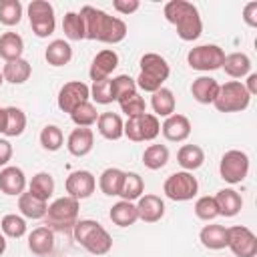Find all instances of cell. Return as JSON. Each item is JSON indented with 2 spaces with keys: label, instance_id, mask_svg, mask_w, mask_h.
<instances>
[{
  "label": "cell",
  "instance_id": "1",
  "mask_svg": "<svg viewBox=\"0 0 257 257\" xmlns=\"http://www.w3.org/2000/svg\"><path fill=\"white\" fill-rule=\"evenodd\" d=\"M80 16L84 18L86 38L104 42V44H118L126 38V24L118 16H110L108 12L94 8V6H82Z\"/></svg>",
  "mask_w": 257,
  "mask_h": 257
},
{
  "label": "cell",
  "instance_id": "2",
  "mask_svg": "<svg viewBox=\"0 0 257 257\" xmlns=\"http://www.w3.org/2000/svg\"><path fill=\"white\" fill-rule=\"evenodd\" d=\"M163 14L169 24L177 28V36L185 42H193L203 32V20L199 8L187 0H169L163 8Z\"/></svg>",
  "mask_w": 257,
  "mask_h": 257
},
{
  "label": "cell",
  "instance_id": "3",
  "mask_svg": "<svg viewBox=\"0 0 257 257\" xmlns=\"http://www.w3.org/2000/svg\"><path fill=\"white\" fill-rule=\"evenodd\" d=\"M74 241L84 247L90 255H106L112 249V237L110 233L94 219H80L72 227Z\"/></svg>",
  "mask_w": 257,
  "mask_h": 257
},
{
  "label": "cell",
  "instance_id": "4",
  "mask_svg": "<svg viewBox=\"0 0 257 257\" xmlns=\"http://www.w3.org/2000/svg\"><path fill=\"white\" fill-rule=\"evenodd\" d=\"M139 68H141V72L135 78L137 88H141L145 92H151V94L157 92L171 74V66H169L167 58H163L157 52L143 54L141 60H139Z\"/></svg>",
  "mask_w": 257,
  "mask_h": 257
},
{
  "label": "cell",
  "instance_id": "5",
  "mask_svg": "<svg viewBox=\"0 0 257 257\" xmlns=\"http://www.w3.org/2000/svg\"><path fill=\"white\" fill-rule=\"evenodd\" d=\"M78 211H80V201L74 197H58L48 205L46 211V227L52 231H72V227L78 221Z\"/></svg>",
  "mask_w": 257,
  "mask_h": 257
},
{
  "label": "cell",
  "instance_id": "6",
  "mask_svg": "<svg viewBox=\"0 0 257 257\" xmlns=\"http://www.w3.org/2000/svg\"><path fill=\"white\" fill-rule=\"evenodd\" d=\"M251 102V94L241 80H229L219 86V94L213 106L219 112H243Z\"/></svg>",
  "mask_w": 257,
  "mask_h": 257
},
{
  "label": "cell",
  "instance_id": "7",
  "mask_svg": "<svg viewBox=\"0 0 257 257\" xmlns=\"http://www.w3.org/2000/svg\"><path fill=\"white\" fill-rule=\"evenodd\" d=\"M161 133V122L159 116L153 112H143L137 116H128L124 120L122 137H126L133 143H145V141H155Z\"/></svg>",
  "mask_w": 257,
  "mask_h": 257
},
{
  "label": "cell",
  "instance_id": "8",
  "mask_svg": "<svg viewBox=\"0 0 257 257\" xmlns=\"http://www.w3.org/2000/svg\"><path fill=\"white\" fill-rule=\"evenodd\" d=\"M163 193L171 201L185 203V201H191L193 197H197V193H199V181L189 171H177V173H173V175H169L165 179Z\"/></svg>",
  "mask_w": 257,
  "mask_h": 257
},
{
  "label": "cell",
  "instance_id": "9",
  "mask_svg": "<svg viewBox=\"0 0 257 257\" xmlns=\"http://www.w3.org/2000/svg\"><path fill=\"white\" fill-rule=\"evenodd\" d=\"M225 50L219 44H199L187 52V64L199 72H211L223 66Z\"/></svg>",
  "mask_w": 257,
  "mask_h": 257
},
{
  "label": "cell",
  "instance_id": "10",
  "mask_svg": "<svg viewBox=\"0 0 257 257\" xmlns=\"http://www.w3.org/2000/svg\"><path fill=\"white\" fill-rule=\"evenodd\" d=\"M249 155L245 151L239 149H231L227 153H223L221 161H219V175L225 183L229 185H237L241 181H245V177L249 175Z\"/></svg>",
  "mask_w": 257,
  "mask_h": 257
},
{
  "label": "cell",
  "instance_id": "11",
  "mask_svg": "<svg viewBox=\"0 0 257 257\" xmlns=\"http://www.w3.org/2000/svg\"><path fill=\"white\" fill-rule=\"evenodd\" d=\"M32 32L38 38H48L54 28H56V16H54V6L46 0H32L26 8Z\"/></svg>",
  "mask_w": 257,
  "mask_h": 257
},
{
  "label": "cell",
  "instance_id": "12",
  "mask_svg": "<svg viewBox=\"0 0 257 257\" xmlns=\"http://www.w3.org/2000/svg\"><path fill=\"white\" fill-rule=\"evenodd\" d=\"M227 247L235 257H255L257 255V237L245 225L227 227Z\"/></svg>",
  "mask_w": 257,
  "mask_h": 257
},
{
  "label": "cell",
  "instance_id": "13",
  "mask_svg": "<svg viewBox=\"0 0 257 257\" xmlns=\"http://www.w3.org/2000/svg\"><path fill=\"white\" fill-rule=\"evenodd\" d=\"M88 98H90V86L82 80H70V82H64L60 86L58 96H56V104L62 112L70 114L76 106H80Z\"/></svg>",
  "mask_w": 257,
  "mask_h": 257
},
{
  "label": "cell",
  "instance_id": "14",
  "mask_svg": "<svg viewBox=\"0 0 257 257\" xmlns=\"http://www.w3.org/2000/svg\"><path fill=\"white\" fill-rule=\"evenodd\" d=\"M64 189H66L68 197H74L78 201L88 199L96 189V177L86 169L72 171L64 181Z\"/></svg>",
  "mask_w": 257,
  "mask_h": 257
},
{
  "label": "cell",
  "instance_id": "15",
  "mask_svg": "<svg viewBox=\"0 0 257 257\" xmlns=\"http://www.w3.org/2000/svg\"><path fill=\"white\" fill-rule=\"evenodd\" d=\"M116 66H118V54L112 48H102L100 52L94 54L90 68H88V76L92 82L110 78V74L114 72Z\"/></svg>",
  "mask_w": 257,
  "mask_h": 257
},
{
  "label": "cell",
  "instance_id": "16",
  "mask_svg": "<svg viewBox=\"0 0 257 257\" xmlns=\"http://www.w3.org/2000/svg\"><path fill=\"white\" fill-rule=\"evenodd\" d=\"M28 187L26 175L20 167L8 165L0 171V191L8 197H20Z\"/></svg>",
  "mask_w": 257,
  "mask_h": 257
},
{
  "label": "cell",
  "instance_id": "17",
  "mask_svg": "<svg viewBox=\"0 0 257 257\" xmlns=\"http://www.w3.org/2000/svg\"><path fill=\"white\" fill-rule=\"evenodd\" d=\"M135 205H137L139 219L145 221V223H157V221H161L165 217V201L159 195L143 193L137 199Z\"/></svg>",
  "mask_w": 257,
  "mask_h": 257
},
{
  "label": "cell",
  "instance_id": "18",
  "mask_svg": "<svg viewBox=\"0 0 257 257\" xmlns=\"http://www.w3.org/2000/svg\"><path fill=\"white\" fill-rule=\"evenodd\" d=\"M191 120L185 114L173 112L171 116L165 118V122L161 124V133L169 143H183L189 139L191 135Z\"/></svg>",
  "mask_w": 257,
  "mask_h": 257
},
{
  "label": "cell",
  "instance_id": "19",
  "mask_svg": "<svg viewBox=\"0 0 257 257\" xmlns=\"http://www.w3.org/2000/svg\"><path fill=\"white\" fill-rule=\"evenodd\" d=\"M94 147V133L92 128L86 126H76L68 139H66V149L72 157H86Z\"/></svg>",
  "mask_w": 257,
  "mask_h": 257
},
{
  "label": "cell",
  "instance_id": "20",
  "mask_svg": "<svg viewBox=\"0 0 257 257\" xmlns=\"http://www.w3.org/2000/svg\"><path fill=\"white\" fill-rule=\"evenodd\" d=\"M28 249L38 257H48L54 251V231L46 225L28 233Z\"/></svg>",
  "mask_w": 257,
  "mask_h": 257
},
{
  "label": "cell",
  "instance_id": "21",
  "mask_svg": "<svg viewBox=\"0 0 257 257\" xmlns=\"http://www.w3.org/2000/svg\"><path fill=\"white\" fill-rule=\"evenodd\" d=\"M215 203L219 209V217H235L239 215V211L243 209V197L239 191L227 187V189H219L215 195Z\"/></svg>",
  "mask_w": 257,
  "mask_h": 257
},
{
  "label": "cell",
  "instance_id": "22",
  "mask_svg": "<svg viewBox=\"0 0 257 257\" xmlns=\"http://www.w3.org/2000/svg\"><path fill=\"white\" fill-rule=\"evenodd\" d=\"M219 86H221V84H219L213 76L203 74V76H199V78L193 80V84H191V94H193V98H195L199 104H213L215 98H217V94H219Z\"/></svg>",
  "mask_w": 257,
  "mask_h": 257
},
{
  "label": "cell",
  "instance_id": "23",
  "mask_svg": "<svg viewBox=\"0 0 257 257\" xmlns=\"http://www.w3.org/2000/svg\"><path fill=\"white\" fill-rule=\"evenodd\" d=\"M96 128L100 133L102 139L106 141H118L122 137V128H124V120L120 118L118 112H100L98 120H96Z\"/></svg>",
  "mask_w": 257,
  "mask_h": 257
},
{
  "label": "cell",
  "instance_id": "24",
  "mask_svg": "<svg viewBox=\"0 0 257 257\" xmlns=\"http://www.w3.org/2000/svg\"><path fill=\"white\" fill-rule=\"evenodd\" d=\"M18 211L24 219H44L48 211V203L34 197L30 191H24L18 197Z\"/></svg>",
  "mask_w": 257,
  "mask_h": 257
},
{
  "label": "cell",
  "instance_id": "25",
  "mask_svg": "<svg viewBox=\"0 0 257 257\" xmlns=\"http://www.w3.org/2000/svg\"><path fill=\"white\" fill-rule=\"evenodd\" d=\"M199 241L205 249H211V251H219V249H225L227 247V227L225 225H205L201 231H199Z\"/></svg>",
  "mask_w": 257,
  "mask_h": 257
},
{
  "label": "cell",
  "instance_id": "26",
  "mask_svg": "<svg viewBox=\"0 0 257 257\" xmlns=\"http://www.w3.org/2000/svg\"><path fill=\"white\" fill-rule=\"evenodd\" d=\"M32 74V66L26 58H16V60H8L2 66V76L4 82L10 84H24Z\"/></svg>",
  "mask_w": 257,
  "mask_h": 257
},
{
  "label": "cell",
  "instance_id": "27",
  "mask_svg": "<svg viewBox=\"0 0 257 257\" xmlns=\"http://www.w3.org/2000/svg\"><path fill=\"white\" fill-rule=\"evenodd\" d=\"M44 58L50 66H64L72 60V46L64 38H56L46 46Z\"/></svg>",
  "mask_w": 257,
  "mask_h": 257
},
{
  "label": "cell",
  "instance_id": "28",
  "mask_svg": "<svg viewBox=\"0 0 257 257\" xmlns=\"http://www.w3.org/2000/svg\"><path fill=\"white\" fill-rule=\"evenodd\" d=\"M108 217H110V221H112L114 225H118V227H131V225H135V223L139 221L137 205L131 203V201H122V199H120L118 203H114V205L110 207Z\"/></svg>",
  "mask_w": 257,
  "mask_h": 257
},
{
  "label": "cell",
  "instance_id": "29",
  "mask_svg": "<svg viewBox=\"0 0 257 257\" xmlns=\"http://www.w3.org/2000/svg\"><path fill=\"white\" fill-rule=\"evenodd\" d=\"M225 74H229L231 78H243L251 72V58L245 54V52H231V54H225V60H223V66Z\"/></svg>",
  "mask_w": 257,
  "mask_h": 257
},
{
  "label": "cell",
  "instance_id": "30",
  "mask_svg": "<svg viewBox=\"0 0 257 257\" xmlns=\"http://www.w3.org/2000/svg\"><path fill=\"white\" fill-rule=\"evenodd\" d=\"M177 163L183 167V171H197L205 163V151L199 145H183L177 151Z\"/></svg>",
  "mask_w": 257,
  "mask_h": 257
},
{
  "label": "cell",
  "instance_id": "31",
  "mask_svg": "<svg viewBox=\"0 0 257 257\" xmlns=\"http://www.w3.org/2000/svg\"><path fill=\"white\" fill-rule=\"evenodd\" d=\"M122 179H124V171L118 167H108L100 173L98 177V189L100 193H104L106 197H118L120 187H122Z\"/></svg>",
  "mask_w": 257,
  "mask_h": 257
},
{
  "label": "cell",
  "instance_id": "32",
  "mask_svg": "<svg viewBox=\"0 0 257 257\" xmlns=\"http://www.w3.org/2000/svg\"><path fill=\"white\" fill-rule=\"evenodd\" d=\"M151 106H153V114L155 116H171L175 112V106H177V100H175V94L171 88L167 86H161L157 92H153L151 96Z\"/></svg>",
  "mask_w": 257,
  "mask_h": 257
},
{
  "label": "cell",
  "instance_id": "33",
  "mask_svg": "<svg viewBox=\"0 0 257 257\" xmlns=\"http://www.w3.org/2000/svg\"><path fill=\"white\" fill-rule=\"evenodd\" d=\"M22 52H24V40L18 32L0 34V58H4V62L22 58Z\"/></svg>",
  "mask_w": 257,
  "mask_h": 257
},
{
  "label": "cell",
  "instance_id": "34",
  "mask_svg": "<svg viewBox=\"0 0 257 257\" xmlns=\"http://www.w3.org/2000/svg\"><path fill=\"white\" fill-rule=\"evenodd\" d=\"M28 191L34 197H38V199H42V201L48 203V199L54 195V177L50 173H46V171L36 173L30 179V183H28Z\"/></svg>",
  "mask_w": 257,
  "mask_h": 257
},
{
  "label": "cell",
  "instance_id": "35",
  "mask_svg": "<svg viewBox=\"0 0 257 257\" xmlns=\"http://www.w3.org/2000/svg\"><path fill=\"white\" fill-rule=\"evenodd\" d=\"M143 193H145V181H143V177H141L139 173H133V171L126 173V171H124V179H122V187H120L118 197H120L122 201L135 203Z\"/></svg>",
  "mask_w": 257,
  "mask_h": 257
},
{
  "label": "cell",
  "instance_id": "36",
  "mask_svg": "<svg viewBox=\"0 0 257 257\" xmlns=\"http://www.w3.org/2000/svg\"><path fill=\"white\" fill-rule=\"evenodd\" d=\"M62 32L68 40H84L86 38V28H84V18L80 12H66L62 18Z\"/></svg>",
  "mask_w": 257,
  "mask_h": 257
},
{
  "label": "cell",
  "instance_id": "37",
  "mask_svg": "<svg viewBox=\"0 0 257 257\" xmlns=\"http://www.w3.org/2000/svg\"><path fill=\"white\" fill-rule=\"evenodd\" d=\"M0 231L4 233V237H10V239H20L26 235L28 231V225H26V219L22 215H16V213H8L0 219Z\"/></svg>",
  "mask_w": 257,
  "mask_h": 257
},
{
  "label": "cell",
  "instance_id": "38",
  "mask_svg": "<svg viewBox=\"0 0 257 257\" xmlns=\"http://www.w3.org/2000/svg\"><path fill=\"white\" fill-rule=\"evenodd\" d=\"M169 163V149L167 145H149L143 153V165L151 171H159Z\"/></svg>",
  "mask_w": 257,
  "mask_h": 257
},
{
  "label": "cell",
  "instance_id": "39",
  "mask_svg": "<svg viewBox=\"0 0 257 257\" xmlns=\"http://www.w3.org/2000/svg\"><path fill=\"white\" fill-rule=\"evenodd\" d=\"M38 139H40L42 149L48 151V153H56L64 145V135H62V128L58 124H46L40 131V137Z\"/></svg>",
  "mask_w": 257,
  "mask_h": 257
},
{
  "label": "cell",
  "instance_id": "40",
  "mask_svg": "<svg viewBox=\"0 0 257 257\" xmlns=\"http://www.w3.org/2000/svg\"><path fill=\"white\" fill-rule=\"evenodd\" d=\"M24 6L20 0H0V24L16 26L22 20Z\"/></svg>",
  "mask_w": 257,
  "mask_h": 257
},
{
  "label": "cell",
  "instance_id": "41",
  "mask_svg": "<svg viewBox=\"0 0 257 257\" xmlns=\"http://www.w3.org/2000/svg\"><path fill=\"white\" fill-rule=\"evenodd\" d=\"M26 128V114L18 106H6V137H20Z\"/></svg>",
  "mask_w": 257,
  "mask_h": 257
},
{
  "label": "cell",
  "instance_id": "42",
  "mask_svg": "<svg viewBox=\"0 0 257 257\" xmlns=\"http://www.w3.org/2000/svg\"><path fill=\"white\" fill-rule=\"evenodd\" d=\"M70 120H72L76 126H86V128H90V126L98 120L96 106H94L90 100L82 102L80 106H76V108L70 112Z\"/></svg>",
  "mask_w": 257,
  "mask_h": 257
},
{
  "label": "cell",
  "instance_id": "43",
  "mask_svg": "<svg viewBox=\"0 0 257 257\" xmlns=\"http://www.w3.org/2000/svg\"><path fill=\"white\" fill-rule=\"evenodd\" d=\"M116 102H118L120 110L126 114V118L147 112V102H145V98L139 94V90H137V92H131V94H126V96H122V98H118Z\"/></svg>",
  "mask_w": 257,
  "mask_h": 257
},
{
  "label": "cell",
  "instance_id": "44",
  "mask_svg": "<svg viewBox=\"0 0 257 257\" xmlns=\"http://www.w3.org/2000/svg\"><path fill=\"white\" fill-rule=\"evenodd\" d=\"M195 215L201 221H213L219 217V209L213 195H203L195 201Z\"/></svg>",
  "mask_w": 257,
  "mask_h": 257
},
{
  "label": "cell",
  "instance_id": "45",
  "mask_svg": "<svg viewBox=\"0 0 257 257\" xmlns=\"http://www.w3.org/2000/svg\"><path fill=\"white\" fill-rule=\"evenodd\" d=\"M90 98L96 104H110L114 100L112 94V78H104V80H96L90 86Z\"/></svg>",
  "mask_w": 257,
  "mask_h": 257
},
{
  "label": "cell",
  "instance_id": "46",
  "mask_svg": "<svg viewBox=\"0 0 257 257\" xmlns=\"http://www.w3.org/2000/svg\"><path fill=\"white\" fill-rule=\"evenodd\" d=\"M137 90H139V88H137V82H135L133 76H128V74H118V76L112 78V94H114V100H118V98L131 94V92H137Z\"/></svg>",
  "mask_w": 257,
  "mask_h": 257
},
{
  "label": "cell",
  "instance_id": "47",
  "mask_svg": "<svg viewBox=\"0 0 257 257\" xmlns=\"http://www.w3.org/2000/svg\"><path fill=\"white\" fill-rule=\"evenodd\" d=\"M112 8H114L118 14L128 16V14H133V12H137V10L141 8V2H139V0H114V2H112Z\"/></svg>",
  "mask_w": 257,
  "mask_h": 257
},
{
  "label": "cell",
  "instance_id": "48",
  "mask_svg": "<svg viewBox=\"0 0 257 257\" xmlns=\"http://www.w3.org/2000/svg\"><path fill=\"white\" fill-rule=\"evenodd\" d=\"M243 22L251 28H257V2H247L243 6Z\"/></svg>",
  "mask_w": 257,
  "mask_h": 257
},
{
  "label": "cell",
  "instance_id": "49",
  "mask_svg": "<svg viewBox=\"0 0 257 257\" xmlns=\"http://www.w3.org/2000/svg\"><path fill=\"white\" fill-rule=\"evenodd\" d=\"M12 155H14V149H12L10 141L8 139H0V169L8 167Z\"/></svg>",
  "mask_w": 257,
  "mask_h": 257
},
{
  "label": "cell",
  "instance_id": "50",
  "mask_svg": "<svg viewBox=\"0 0 257 257\" xmlns=\"http://www.w3.org/2000/svg\"><path fill=\"white\" fill-rule=\"evenodd\" d=\"M243 86L247 88V92H249L251 96H255V94H257V72H249V74H247V80L243 82Z\"/></svg>",
  "mask_w": 257,
  "mask_h": 257
},
{
  "label": "cell",
  "instance_id": "51",
  "mask_svg": "<svg viewBox=\"0 0 257 257\" xmlns=\"http://www.w3.org/2000/svg\"><path fill=\"white\" fill-rule=\"evenodd\" d=\"M6 131V106H0V135Z\"/></svg>",
  "mask_w": 257,
  "mask_h": 257
},
{
  "label": "cell",
  "instance_id": "52",
  "mask_svg": "<svg viewBox=\"0 0 257 257\" xmlns=\"http://www.w3.org/2000/svg\"><path fill=\"white\" fill-rule=\"evenodd\" d=\"M6 247H8V241H6V237H4V233L0 231V257L4 255V251H6Z\"/></svg>",
  "mask_w": 257,
  "mask_h": 257
},
{
  "label": "cell",
  "instance_id": "53",
  "mask_svg": "<svg viewBox=\"0 0 257 257\" xmlns=\"http://www.w3.org/2000/svg\"><path fill=\"white\" fill-rule=\"evenodd\" d=\"M4 84V76H2V70H0V86Z\"/></svg>",
  "mask_w": 257,
  "mask_h": 257
}]
</instances>
